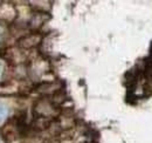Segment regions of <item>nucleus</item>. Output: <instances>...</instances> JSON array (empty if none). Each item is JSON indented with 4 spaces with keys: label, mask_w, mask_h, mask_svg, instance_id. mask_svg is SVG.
Listing matches in <instances>:
<instances>
[{
    "label": "nucleus",
    "mask_w": 152,
    "mask_h": 143,
    "mask_svg": "<svg viewBox=\"0 0 152 143\" xmlns=\"http://www.w3.org/2000/svg\"><path fill=\"white\" fill-rule=\"evenodd\" d=\"M7 114H8V109H7V107L0 103V122H2V121L6 119Z\"/></svg>",
    "instance_id": "nucleus-1"
},
{
    "label": "nucleus",
    "mask_w": 152,
    "mask_h": 143,
    "mask_svg": "<svg viewBox=\"0 0 152 143\" xmlns=\"http://www.w3.org/2000/svg\"><path fill=\"white\" fill-rule=\"evenodd\" d=\"M1 73H2V65L0 63V75H1Z\"/></svg>",
    "instance_id": "nucleus-2"
}]
</instances>
